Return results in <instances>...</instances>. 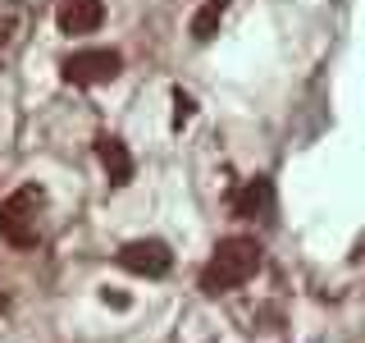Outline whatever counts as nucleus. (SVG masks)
Here are the masks:
<instances>
[{"instance_id": "7", "label": "nucleus", "mask_w": 365, "mask_h": 343, "mask_svg": "<svg viewBox=\"0 0 365 343\" xmlns=\"http://www.w3.org/2000/svg\"><path fill=\"white\" fill-rule=\"evenodd\" d=\"M269 202H274L269 179H251V183H242V192L233 197V211L242 215V220H256V215L269 211Z\"/></svg>"}, {"instance_id": "1", "label": "nucleus", "mask_w": 365, "mask_h": 343, "mask_svg": "<svg viewBox=\"0 0 365 343\" xmlns=\"http://www.w3.org/2000/svg\"><path fill=\"white\" fill-rule=\"evenodd\" d=\"M256 270H260V243L256 238H224L201 270V293L220 297L228 289H242Z\"/></svg>"}, {"instance_id": "4", "label": "nucleus", "mask_w": 365, "mask_h": 343, "mask_svg": "<svg viewBox=\"0 0 365 343\" xmlns=\"http://www.w3.org/2000/svg\"><path fill=\"white\" fill-rule=\"evenodd\" d=\"M119 266L133 274H146V279H160L174 266V252H169L160 238H133V243L119 247Z\"/></svg>"}, {"instance_id": "9", "label": "nucleus", "mask_w": 365, "mask_h": 343, "mask_svg": "<svg viewBox=\"0 0 365 343\" xmlns=\"http://www.w3.org/2000/svg\"><path fill=\"white\" fill-rule=\"evenodd\" d=\"M174 106H178V114H174L178 124H182V119H192V96H182V91H174Z\"/></svg>"}, {"instance_id": "3", "label": "nucleus", "mask_w": 365, "mask_h": 343, "mask_svg": "<svg viewBox=\"0 0 365 343\" xmlns=\"http://www.w3.org/2000/svg\"><path fill=\"white\" fill-rule=\"evenodd\" d=\"M60 74H64V83H73V87H96V83H110V78L123 74V55L106 51V46L78 51V55H68V60L60 64Z\"/></svg>"}, {"instance_id": "6", "label": "nucleus", "mask_w": 365, "mask_h": 343, "mask_svg": "<svg viewBox=\"0 0 365 343\" xmlns=\"http://www.w3.org/2000/svg\"><path fill=\"white\" fill-rule=\"evenodd\" d=\"M96 156H101V165H106V174H110L114 188H123V183L133 179V156H128V146H123L119 137H101Z\"/></svg>"}, {"instance_id": "8", "label": "nucleus", "mask_w": 365, "mask_h": 343, "mask_svg": "<svg viewBox=\"0 0 365 343\" xmlns=\"http://www.w3.org/2000/svg\"><path fill=\"white\" fill-rule=\"evenodd\" d=\"M224 9H228V0H205L197 14H192V37L210 41L215 32H220V23H224Z\"/></svg>"}, {"instance_id": "2", "label": "nucleus", "mask_w": 365, "mask_h": 343, "mask_svg": "<svg viewBox=\"0 0 365 343\" xmlns=\"http://www.w3.org/2000/svg\"><path fill=\"white\" fill-rule=\"evenodd\" d=\"M46 206V192L37 183H23L19 192H9V202L0 206V234L14 247H32L37 243V211Z\"/></svg>"}, {"instance_id": "10", "label": "nucleus", "mask_w": 365, "mask_h": 343, "mask_svg": "<svg viewBox=\"0 0 365 343\" xmlns=\"http://www.w3.org/2000/svg\"><path fill=\"white\" fill-rule=\"evenodd\" d=\"M101 297H106V302H114V307H128V297H123L119 289H101Z\"/></svg>"}, {"instance_id": "5", "label": "nucleus", "mask_w": 365, "mask_h": 343, "mask_svg": "<svg viewBox=\"0 0 365 343\" xmlns=\"http://www.w3.org/2000/svg\"><path fill=\"white\" fill-rule=\"evenodd\" d=\"M60 28L68 37H83V32H96L106 23V0H60Z\"/></svg>"}, {"instance_id": "11", "label": "nucleus", "mask_w": 365, "mask_h": 343, "mask_svg": "<svg viewBox=\"0 0 365 343\" xmlns=\"http://www.w3.org/2000/svg\"><path fill=\"white\" fill-rule=\"evenodd\" d=\"M0 312H5V293H0Z\"/></svg>"}]
</instances>
